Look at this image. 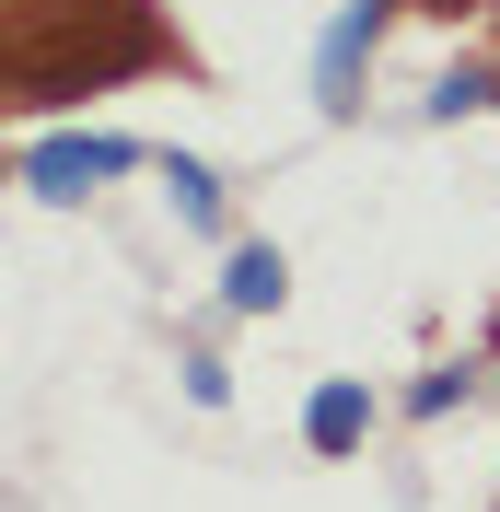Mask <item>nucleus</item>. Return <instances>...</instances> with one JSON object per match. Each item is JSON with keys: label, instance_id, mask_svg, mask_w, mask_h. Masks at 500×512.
Wrapping results in <instances>:
<instances>
[{"label": "nucleus", "instance_id": "7ed1b4c3", "mask_svg": "<svg viewBox=\"0 0 500 512\" xmlns=\"http://www.w3.org/2000/svg\"><path fill=\"white\" fill-rule=\"evenodd\" d=\"M373 419H384L373 384H361V373H326V384L303 396V454H361V443H373Z\"/></svg>", "mask_w": 500, "mask_h": 512}, {"label": "nucleus", "instance_id": "f03ea898", "mask_svg": "<svg viewBox=\"0 0 500 512\" xmlns=\"http://www.w3.org/2000/svg\"><path fill=\"white\" fill-rule=\"evenodd\" d=\"M384 24H396V0H338V12H326V35H314V105H326V117L361 105V70H373Z\"/></svg>", "mask_w": 500, "mask_h": 512}, {"label": "nucleus", "instance_id": "6e6552de", "mask_svg": "<svg viewBox=\"0 0 500 512\" xmlns=\"http://www.w3.org/2000/svg\"><path fill=\"white\" fill-rule=\"evenodd\" d=\"M187 396H198V408H233V361H221V350H187Z\"/></svg>", "mask_w": 500, "mask_h": 512}, {"label": "nucleus", "instance_id": "f257e3e1", "mask_svg": "<svg viewBox=\"0 0 500 512\" xmlns=\"http://www.w3.org/2000/svg\"><path fill=\"white\" fill-rule=\"evenodd\" d=\"M140 140H117V128H47V140H35L24 163H12V175H24L35 198H59V210H82V198L94 187H117V175H140Z\"/></svg>", "mask_w": 500, "mask_h": 512}, {"label": "nucleus", "instance_id": "0eeeda50", "mask_svg": "<svg viewBox=\"0 0 500 512\" xmlns=\"http://www.w3.org/2000/svg\"><path fill=\"white\" fill-rule=\"evenodd\" d=\"M419 105H431V117H489V105H500V82H489V70H442Z\"/></svg>", "mask_w": 500, "mask_h": 512}, {"label": "nucleus", "instance_id": "423d86ee", "mask_svg": "<svg viewBox=\"0 0 500 512\" xmlns=\"http://www.w3.org/2000/svg\"><path fill=\"white\" fill-rule=\"evenodd\" d=\"M466 396H477V373H466V361H442V373H419V384H407V419H454Z\"/></svg>", "mask_w": 500, "mask_h": 512}, {"label": "nucleus", "instance_id": "1a4fd4ad", "mask_svg": "<svg viewBox=\"0 0 500 512\" xmlns=\"http://www.w3.org/2000/svg\"><path fill=\"white\" fill-rule=\"evenodd\" d=\"M0 187H12V152H0Z\"/></svg>", "mask_w": 500, "mask_h": 512}, {"label": "nucleus", "instance_id": "20e7f679", "mask_svg": "<svg viewBox=\"0 0 500 512\" xmlns=\"http://www.w3.org/2000/svg\"><path fill=\"white\" fill-rule=\"evenodd\" d=\"M291 303V256L280 245H233L221 256V315H280Z\"/></svg>", "mask_w": 500, "mask_h": 512}, {"label": "nucleus", "instance_id": "39448f33", "mask_svg": "<svg viewBox=\"0 0 500 512\" xmlns=\"http://www.w3.org/2000/svg\"><path fill=\"white\" fill-rule=\"evenodd\" d=\"M152 175H163V198H175V222L187 233H221V175L198 152H152Z\"/></svg>", "mask_w": 500, "mask_h": 512}]
</instances>
